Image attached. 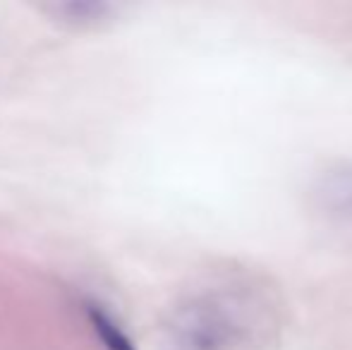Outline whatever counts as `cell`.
<instances>
[{
	"label": "cell",
	"mask_w": 352,
	"mask_h": 350,
	"mask_svg": "<svg viewBox=\"0 0 352 350\" xmlns=\"http://www.w3.org/2000/svg\"><path fill=\"white\" fill-rule=\"evenodd\" d=\"M79 307H82V314H84V319H87L89 329H91L94 338L106 350H137L130 333H127V329L122 327L120 319L108 309V305H103L98 298L84 295V298L79 300Z\"/></svg>",
	"instance_id": "obj_2"
},
{
	"label": "cell",
	"mask_w": 352,
	"mask_h": 350,
	"mask_svg": "<svg viewBox=\"0 0 352 350\" xmlns=\"http://www.w3.org/2000/svg\"><path fill=\"white\" fill-rule=\"evenodd\" d=\"M53 17H58L63 24L79 29H94L111 22L116 8L108 3H60L51 8Z\"/></svg>",
	"instance_id": "obj_3"
},
{
	"label": "cell",
	"mask_w": 352,
	"mask_h": 350,
	"mask_svg": "<svg viewBox=\"0 0 352 350\" xmlns=\"http://www.w3.org/2000/svg\"><path fill=\"white\" fill-rule=\"evenodd\" d=\"M266 285L218 278L182 298L163 324V350H261L278 327Z\"/></svg>",
	"instance_id": "obj_1"
},
{
	"label": "cell",
	"mask_w": 352,
	"mask_h": 350,
	"mask_svg": "<svg viewBox=\"0 0 352 350\" xmlns=\"http://www.w3.org/2000/svg\"><path fill=\"white\" fill-rule=\"evenodd\" d=\"M321 197L331 214L352 226V168L336 171L333 175H329L321 187Z\"/></svg>",
	"instance_id": "obj_4"
}]
</instances>
